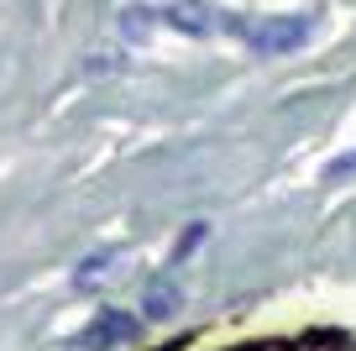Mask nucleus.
Wrapping results in <instances>:
<instances>
[{
    "label": "nucleus",
    "instance_id": "obj_1",
    "mask_svg": "<svg viewBox=\"0 0 356 351\" xmlns=\"http://www.w3.org/2000/svg\"><path fill=\"white\" fill-rule=\"evenodd\" d=\"M309 26H314L309 16H267V22H252V26L241 22V37L257 47V53L273 58V53H289V47H299L304 37H309Z\"/></svg>",
    "mask_w": 356,
    "mask_h": 351
},
{
    "label": "nucleus",
    "instance_id": "obj_2",
    "mask_svg": "<svg viewBox=\"0 0 356 351\" xmlns=\"http://www.w3.org/2000/svg\"><path fill=\"white\" fill-rule=\"evenodd\" d=\"M136 330H142L136 315H126V309H100V315L74 336V346L79 351H115V346H126V341H136Z\"/></svg>",
    "mask_w": 356,
    "mask_h": 351
},
{
    "label": "nucleus",
    "instance_id": "obj_3",
    "mask_svg": "<svg viewBox=\"0 0 356 351\" xmlns=\"http://www.w3.org/2000/svg\"><path fill=\"white\" fill-rule=\"evenodd\" d=\"M163 22L178 26V32H194V37H210V32H220V26H236V22H220V11H210V6H194V0H178V6H168Z\"/></svg>",
    "mask_w": 356,
    "mask_h": 351
},
{
    "label": "nucleus",
    "instance_id": "obj_4",
    "mask_svg": "<svg viewBox=\"0 0 356 351\" xmlns=\"http://www.w3.org/2000/svg\"><path fill=\"white\" fill-rule=\"evenodd\" d=\"M178 304H184V288H178L173 278H152V283H147V294H142L147 320H168V315H178Z\"/></svg>",
    "mask_w": 356,
    "mask_h": 351
},
{
    "label": "nucleus",
    "instance_id": "obj_5",
    "mask_svg": "<svg viewBox=\"0 0 356 351\" xmlns=\"http://www.w3.org/2000/svg\"><path fill=\"white\" fill-rule=\"evenodd\" d=\"M105 267H111V252L89 257V263H84V267H79V273H74V283H79V288H95V283H100V278H105Z\"/></svg>",
    "mask_w": 356,
    "mask_h": 351
},
{
    "label": "nucleus",
    "instance_id": "obj_6",
    "mask_svg": "<svg viewBox=\"0 0 356 351\" xmlns=\"http://www.w3.org/2000/svg\"><path fill=\"white\" fill-rule=\"evenodd\" d=\"M330 178H356V153H346V157H335L330 168H325Z\"/></svg>",
    "mask_w": 356,
    "mask_h": 351
}]
</instances>
